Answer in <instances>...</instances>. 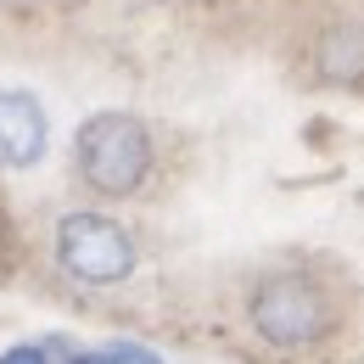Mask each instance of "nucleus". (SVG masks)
<instances>
[{
  "label": "nucleus",
  "mask_w": 364,
  "mask_h": 364,
  "mask_svg": "<svg viewBox=\"0 0 364 364\" xmlns=\"http://www.w3.org/2000/svg\"><path fill=\"white\" fill-rule=\"evenodd\" d=\"M62 364H112V359H107V348H79V353H68Z\"/></svg>",
  "instance_id": "obj_8"
},
{
  "label": "nucleus",
  "mask_w": 364,
  "mask_h": 364,
  "mask_svg": "<svg viewBox=\"0 0 364 364\" xmlns=\"http://www.w3.org/2000/svg\"><path fill=\"white\" fill-rule=\"evenodd\" d=\"M50 146L46 107L28 90H0V168H34Z\"/></svg>",
  "instance_id": "obj_4"
},
{
  "label": "nucleus",
  "mask_w": 364,
  "mask_h": 364,
  "mask_svg": "<svg viewBox=\"0 0 364 364\" xmlns=\"http://www.w3.org/2000/svg\"><path fill=\"white\" fill-rule=\"evenodd\" d=\"M107 359H112V364H163L151 348H140V342H112V348H107Z\"/></svg>",
  "instance_id": "obj_6"
},
{
  "label": "nucleus",
  "mask_w": 364,
  "mask_h": 364,
  "mask_svg": "<svg viewBox=\"0 0 364 364\" xmlns=\"http://www.w3.org/2000/svg\"><path fill=\"white\" fill-rule=\"evenodd\" d=\"M56 264L79 286H118V280L135 274L140 252H135V235L118 219L79 208V213H62V225H56Z\"/></svg>",
  "instance_id": "obj_3"
},
{
  "label": "nucleus",
  "mask_w": 364,
  "mask_h": 364,
  "mask_svg": "<svg viewBox=\"0 0 364 364\" xmlns=\"http://www.w3.org/2000/svg\"><path fill=\"white\" fill-rule=\"evenodd\" d=\"M0 364H50V359H46V348H40V342H17V348H6V353H0Z\"/></svg>",
  "instance_id": "obj_7"
},
{
  "label": "nucleus",
  "mask_w": 364,
  "mask_h": 364,
  "mask_svg": "<svg viewBox=\"0 0 364 364\" xmlns=\"http://www.w3.org/2000/svg\"><path fill=\"white\" fill-rule=\"evenodd\" d=\"M247 319L252 331L269 342V348H314L331 336L336 325V309L325 297L314 274H297V269H280V274H264L247 297Z\"/></svg>",
  "instance_id": "obj_2"
},
{
  "label": "nucleus",
  "mask_w": 364,
  "mask_h": 364,
  "mask_svg": "<svg viewBox=\"0 0 364 364\" xmlns=\"http://www.w3.org/2000/svg\"><path fill=\"white\" fill-rule=\"evenodd\" d=\"M151 129L135 112H95L73 135V168L95 196H135L151 180Z\"/></svg>",
  "instance_id": "obj_1"
},
{
  "label": "nucleus",
  "mask_w": 364,
  "mask_h": 364,
  "mask_svg": "<svg viewBox=\"0 0 364 364\" xmlns=\"http://www.w3.org/2000/svg\"><path fill=\"white\" fill-rule=\"evenodd\" d=\"M6 247H11V235H6V213H0V264H6Z\"/></svg>",
  "instance_id": "obj_9"
},
{
  "label": "nucleus",
  "mask_w": 364,
  "mask_h": 364,
  "mask_svg": "<svg viewBox=\"0 0 364 364\" xmlns=\"http://www.w3.org/2000/svg\"><path fill=\"white\" fill-rule=\"evenodd\" d=\"M314 73L331 90L364 95V23L359 17H336L314 34Z\"/></svg>",
  "instance_id": "obj_5"
}]
</instances>
